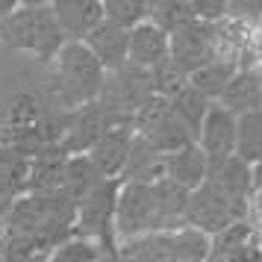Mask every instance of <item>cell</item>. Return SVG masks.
<instances>
[{"label":"cell","instance_id":"1","mask_svg":"<svg viewBox=\"0 0 262 262\" xmlns=\"http://www.w3.org/2000/svg\"><path fill=\"white\" fill-rule=\"evenodd\" d=\"M103 83L106 68L83 41H65V48L50 62V92L68 115L89 103H97Z\"/></svg>","mask_w":262,"mask_h":262},{"label":"cell","instance_id":"2","mask_svg":"<svg viewBox=\"0 0 262 262\" xmlns=\"http://www.w3.org/2000/svg\"><path fill=\"white\" fill-rule=\"evenodd\" d=\"M0 41L48 65L65 48V36L56 24L50 0H18V6L0 21Z\"/></svg>","mask_w":262,"mask_h":262},{"label":"cell","instance_id":"3","mask_svg":"<svg viewBox=\"0 0 262 262\" xmlns=\"http://www.w3.org/2000/svg\"><path fill=\"white\" fill-rule=\"evenodd\" d=\"M159 183V180H156ZM156 183H121L115 198V242L165 233Z\"/></svg>","mask_w":262,"mask_h":262},{"label":"cell","instance_id":"4","mask_svg":"<svg viewBox=\"0 0 262 262\" xmlns=\"http://www.w3.org/2000/svg\"><path fill=\"white\" fill-rule=\"evenodd\" d=\"M154 97V89H150V74L139 71L133 65H124L121 71H109L106 83L100 89V97H97V106L106 112L109 118H130L139 112V109Z\"/></svg>","mask_w":262,"mask_h":262},{"label":"cell","instance_id":"5","mask_svg":"<svg viewBox=\"0 0 262 262\" xmlns=\"http://www.w3.org/2000/svg\"><path fill=\"white\" fill-rule=\"evenodd\" d=\"M238 221H245V206L224 198L212 183H203L201 189H194L189 194L186 218H183L186 227H194V230L206 233L209 238H215Z\"/></svg>","mask_w":262,"mask_h":262},{"label":"cell","instance_id":"6","mask_svg":"<svg viewBox=\"0 0 262 262\" xmlns=\"http://www.w3.org/2000/svg\"><path fill=\"white\" fill-rule=\"evenodd\" d=\"M133 139H136V130L130 118H109L103 136L97 139L85 159L103 180H121L133 150Z\"/></svg>","mask_w":262,"mask_h":262},{"label":"cell","instance_id":"7","mask_svg":"<svg viewBox=\"0 0 262 262\" xmlns=\"http://www.w3.org/2000/svg\"><path fill=\"white\" fill-rule=\"evenodd\" d=\"M171 62L180 65L186 74L198 71L201 65L215 59V24L191 21L171 33Z\"/></svg>","mask_w":262,"mask_h":262},{"label":"cell","instance_id":"8","mask_svg":"<svg viewBox=\"0 0 262 262\" xmlns=\"http://www.w3.org/2000/svg\"><path fill=\"white\" fill-rule=\"evenodd\" d=\"M109 124V115L97 103H89V106L77 109L68 115V121L62 124L59 133V147L65 156H89V150L97 144V139L103 136Z\"/></svg>","mask_w":262,"mask_h":262},{"label":"cell","instance_id":"9","mask_svg":"<svg viewBox=\"0 0 262 262\" xmlns=\"http://www.w3.org/2000/svg\"><path fill=\"white\" fill-rule=\"evenodd\" d=\"M194 144L209 156V162L236 156V115L227 112L224 106L212 103L201 124V130H198Z\"/></svg>","mask_w":262,"mask_h":262},{"label":"cell","instance_id":"10","mask_svg":"<svg viewBox=\"0 0 262 262\" xmlns=\"http://www.w3.org/2000/svg\"><path fill=\"white\" fill-rule=\"evenodd\" d=\"M171 59V38L162 27L154 21H144L136 30H130V50H127V65L139 71H154L162 62Z\"/></svg>","mask_w":262,"mask_h":262},{"label":"cell","instance_id":"11","mask_svg":"<svg viewBox=\"0 0 262 262\" xmlns=\"http://www.w3.org/2000/svg\"><path fill=\"white\" fill-rule=\"evenodd\" d=\"M206 177H209V156L194 142L174 150V154L162 156V180L174 183L177 189L194 191L206 183Z\"/></svg>","mask_w":262,"mask_h":262},{"label":"cell","instance_id":"12","mask_svg":"<svg viewBox=\"0 0 262 262\" xmlns=\"http://www.w3.org/2000/svg\"><path fill=\"white\" fill-rule=\"evenodd\" d=\"M65 41H85L97 24H103V0H50Z\"/></svg>","mask_w":262,"mask_h":262},{"label":"cell","instance_id":"13","mask_svg":"<svg viewBox=\"0 0 262 262\" xmlns=\"http://www.w3.org/2000/svg\"><path fill=\"white\" fill-rule=\"evenodd\" d=\"M85 48L95 53V59L109 71H121L124 65H127V50H130V33L127 30H121V27L109 24L106 18H103V24H97L89 38L83 41Z\"/></svg>","mask_w":262,"mask_h":262},{"label":"cell","instance_id":"14","mask_svg":"<svg viewBox=\"0 0 262 262\" xmlns=\"http://www.w3.org/2000/svg\"><path fill=\"white\" fill-rule=\"evenodd\" d=\"M206 183H212L224 198H230L233 203H242V206H248V198L253 191V186H250V165H245L238 156L209 162Z\"/></svg>","mask_w":262,"mask_h":262},{"label":"cell","instance_id":"15","mask_svg":"<svg viewBox=\"0 0 262 262\" xmlns=\"http://www.w3.org/2000/svg\"><path fill=\"white\" fill-rule=\"evenodd\" d=\"M115 262H177L168 233H147V236L118 242Z\"/></svg>","mask_w":262,"mask_h":262},{"label":"cell","instance_id":"16","mask_svg":"<svg viewBox=\"0 0 262 262\" xmlns=\"http://www.w3.org/2000/svg\"><path fill=\"white\" fill-rule=\"evenodd\" d=\"M215 103L224 106L227 112H233L236 118L262 109V89H259V83H256L253 71H236V77L227 83L224 95L218 97Z\"/></svg>","mask_w":262,"mask_h":262},{"label":"cell","instance_id":"17","mask_svg":"<svg viewBox=\"0 0 262 262\" xmlns=\"http://www.w3.org/2000/svg\"><path fill=\"white\" fill-rule=\"evenodd\" d=\"M236 65L233 62H224V59H209L206 65H201L198 71L189 74V85L194 89V92H201L206 100H218V97L224 95L227 83L236 77Z\"/></svg>","mask_w":262,"mask_h":262},{"label":"cell","instance_id":"18","mask_svg":"<svg viewBox=\"0 0 262 262\" xmlns=\"http://www.w3.org/2000/svg\"><path fill=\"white\" fill-rule=\"evenodd\" d=\"M236 156L245 165L262 162V109L236 118Z\"/></svg>","mask_w":262,"mask_h":262},{"label":"cell","instance_id":"19","mask_svg":"<svg viewBox=\"0 0 262 262\" xmlns=\"http://www.w3.org/2000/svg\"><path fill=\"white\" fill-rule=\"evenodd\" d=\"M171 236V248L177 262H209L212 256V238L194 230V227H177V230H168Z\"/></svg>","mask_w":262,"mask_h":262},{"label":"cell","instance_id":"20","mask_svg":"<svg viewBox=\"0 0 262 262\" xmlns=\"http://www.w3.org/2000/svg\"><path fill=\"white\" fill-rule=\"evenodd\" d=\"M168 103H171V112L177 115L180 124L198 139V130H201V124H203V118H206L209 106H212V100H206L201 92H194L191 85H186V89H183L177 97H171Z\"/></svg>","mask_w":262,"mask_h":262},{"label":"cell","instance_id":"21","mask_svg":"<svg viewBox=\"0 0 262 262\" xmlns=\"http://www.w3.org/2000/svg\"><path fill=\"white\" fill-rule=\"evenodd\" d=\"M48 262H106V253L100 250L97 242L74 233L48 250Z\"/></svg>","mask_w":262,"mask_h":262},{"label":"cell","instance_id":"22","mask_svg":"<svg viewBox=\"0 0 262 262\" xmlns=\"http://www.w3.org/2000/svg\"><path fill=\"white\" fill-rule=\"evenodd\" d=\"M103 18L121 30H136L150 21V0H103Z\"/></svg>","mask_w":262,"mask_h":262},{"label":"cell","instance_id":"23","mask_svg":"<svg viewBox=\"0 0 262 262\" xmlns=\"http://www.w3.org/2000/svg\"><path fill=\"white\" fill-rule=\"evenodd\" d=\"M150 21L171 36L174 30L198 21L194 18V3L191 0H156V3H150Z\"/></svg>","mask_w":262,"mask_h":262},{"label":"cell","instance_id":"24","mask_svg":"<svg viewBox=\"0 0 262 262\" xmlns=\"http://www.w3.org/2000/svg\"><path fill=\"white\" fill-rule=\"evenodd\" d=\"M186 85H189V74L183 71L180 65H174L171 59L162 62L159 68H154V71H150V89H154V95L162 97V100L177 97Z\"/></svg>","mask_w":262,"mask_h":262},{"label":"cell","instance_id":"25","mask_svg":"<svg viewBox=\"0 0 262 262\" xmlns=\"http://www.w3.org/2000/svg\"><path fill=\"white\" fill-rule=\"evenodd\" d=\"M245 224L250 227V233L262 242V189H253L245 206Z\"/></svg>","mask_w":262,"mask_h":262},{"label":"cell","instance_id":"26","mask_svg":"<svg viewBox=\"0 0 262 262\" xmlns=\"http://www.w3.org/2000/svg\"><path fill=\"white\" fill-rule=\"evenodd\" d=\"M250 186L253 189H262V162L250 165Z\"/></svg>","mask_w":262,"mask_h":262},{"label":"cell","instance_id":"27","mask_svg":"<svg viewBox=\"0 0 262 262\" xmlns=\"http://www.w3.org/2000/svg\"><path fill=\"white\" fill-rule=\"evenodd\" d=\"M15 6H18V0H0V21H3L6 15L12 12Z\"/></svg>","mask_w":262,"mask_h":262},{"label":"cell","instance_id":"28","mask_svg":"<svg viewBox=\"0 0 262 262\" xmlns=\"http://www.w3.org/2000/svg\"><path fill=\"white\" fill-rule=\"evenodd\" d=\"M24 262H48V250H38V253H33V256H27Z\"/></svg>","mask_w":262,"mask_h":262},{"label":"cell","instance_id":"29","mask_svg":"<svg viewBox=\"0 0 262 262\" xmlns=\"http://www.w3.org/2000/svg\"><path fill=\"white\" fill-rule=\"evenodd\" d=\"M253 77H256V83H259V89H262V65L259 68H253Z\"/></svg>","mask_w":262,"mask_h":262},{"label":"cell","instance_id":"30","mask_svg":"<svg viewBox=\"0 0 262 262\" xmlns=\"http://www.w3.org/2000/svg\"><path fill=\"white\" fill-rule=\"evenodd\" d=\"M0 262H6V259H3V250H0Z\"/></svg>","mask_w":262,"mask_h":262}]
</instances>
